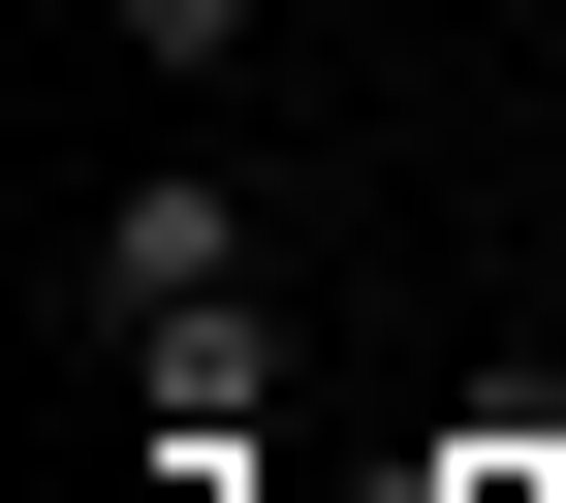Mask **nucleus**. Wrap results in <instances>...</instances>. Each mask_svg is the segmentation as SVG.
Masks as SVG:
<instances>
[{
	"instance_id": "nucleus-1",
	"label": "nucleus",
	"mask_w": 566,
	"mask_h": 503,
	"mask_svg": "<svg viewBox=\"0 0 566 503\" xmlns=\"http://www.w3.org/2000/svg\"><path fill=\"white\" fill-rule=\"evenodd\" d=\"M95 378H126V441H158V472H252V409H283V283H221V315H95Z\"/></svg>"
},
{
	"instance_id": "nucleus-2",
	"label": "nucleus",
	"mask_w": 566,
	"mask_h": 503,
	"mask_svg": "<svg viewBox=\"0 0 566 503\" xmlns=\"http://www.w3.org/2000/svg\"><path fill=\"white\" fill-rule=\"evenodd\" d=\"M252 252H283V221H252V158H126V189H95V252H63V283H95V315H221Z\"/></svg>"
},
{
	"instance_id": "nucleus-3",
	"label": "nucleus",
	"mask_w": 566,
	"mask_h": 503,
	"mask_svg": "<svg viewBox=\"0 0 566 503\" xmlns=\"http://www.w3.org/2000/svg\"><path fill=\"white\" fill-rule=\"evenodd\" d=\"M95 32L158 63V95H221V63H252V0H95Z\"/></svg>"
}]
</instances>
